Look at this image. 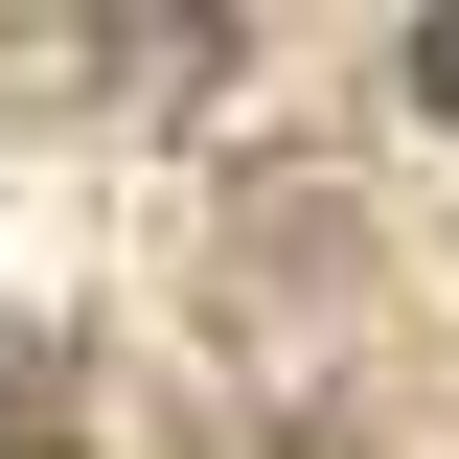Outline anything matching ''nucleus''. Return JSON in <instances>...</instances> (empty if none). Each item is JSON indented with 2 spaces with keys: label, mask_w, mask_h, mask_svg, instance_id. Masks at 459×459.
Wrapping results in <instances>:
<instances>
[{
  "label": "nucleus",
  "mask_w": 459,
  "mask_h": 459,
  "mask_svg": "<svg viewBox=\"0 0 459 459\" xmlns=\"http://www.w3.org/2000/svg\"><path fill=\"white\" fill-rule=\"evenodd\" d=\"M391 92H413V115L459 138V0H413V23H391Z\"/></svg>",
  "instance_id": "obj_1"
}]
</instances>
